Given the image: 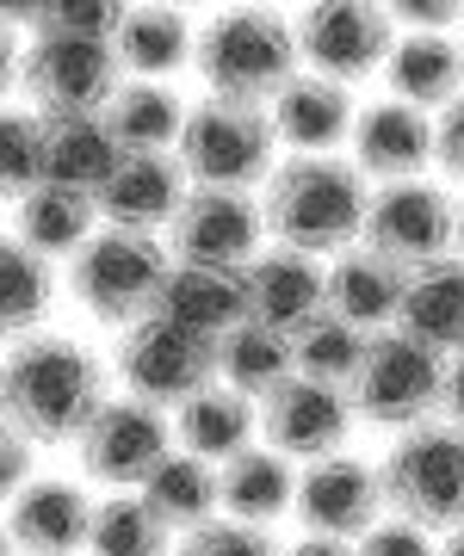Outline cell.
Returning <instances> with one entry per match:
<instances>
[{
    "label": "cell",
    "instance_id": "obj_1",
    "mask_svg": "<svg viewBox=\"0 0 464 556\" xmlns=\"http://www.w3.org/2000/svg\"><path fill=\"white\" fill-rule=\"evenodd\" d=\"M7 427L32 445H75L105 402V365L68 334H25L7 353Z\"/></svg>",
    "mask_w": 464,
    "mask_h": 556
},
{
    "label": "cell",
    "instance_id": "obj_2",
    "mask_svg": "<svg viewBox=\"0 0 464 556\" xmlns=\"http://www.w3.org/2000/svg\"><path fill=\"white\" fill-rule=\"evenodd\" d=\"M261 211H266V229L279 236V248L316 260V254H347V241L365 236L372 192H365V174L353 161L291 155L285 167H273Z\"/></svg>",
    "mask_w": 464,
    "mask_h": 556
},
{
    "label": "cell",
    "instance_id": "obj_3",
    "mask_svg": "<svg viewBox=\"0 0 464 556\" xmlns=\"http://www.w3.org/2000/svg\"><path fill=\"white\" fill-rule=\"evenodd\" d=\"M298 20L266 13V7H236L217 20L199 25V80L211 87V100H236V105H273L298 80Z\"/></svg>",
    "mask_w": 464,
    "mask_h": 556
},
{
    "label": "cell",
    "instance_id": "obj_4",
    "mask_svg": "<svg viewBox=\"0 0 464 556\" xmlns=\"http://www.w3.org/2000/svg\"><path fill=\"white\" fill-rule=\"evenodd\" d=\"M174 260L155 236H130V229H100L81 254L68 260V298L81 303L105 328H137L162 309V285Z\"/></svg>",
    "mask_w": 464,
    "mask_h": 556
},
{
    "label": "cell",
    "instance_id": "obj_5",
    "mask_svg": "<svg viewBox=\"0 0 464 556\" xmlns=\"http://www.w3.org/2000/svg\"><path fill=\"white\" fill-rule=\"evenodd\" d=\"M384 501L397 519L422 532H459L464 526V433L452 420H427L384 452Z\"/></svg>",
    "mask_w": 464,
    "mask_h": 556
},
{
    "label": "cell",
    "instance_id": "obj_6",
    "mask_svg": "<svg viewBox=\"0 0 464 556\" xmlns=\"http://www.w3.org/2000/svg\"><path fill=\"white\" fill-rule=\"evenodd\" d=\"M273 149H279V130H273V112L261 105H236V100H204L192 105L180 137V167L192 186H211V192H248L254 179H273Z\"/></svg>",
    "mask_w": 464,
    "mask_h": 556
},
{
    "label": "cell",
    "instance_id": "obj_7",
    "mask_svg": "<svg viewBox=\"0 0 464 556\" xmlns=\"http://www.w3.org/2000/svg\"><path fill=\"white\" fill-rule=\"evenodd\" d=\"M118 50L93 38H32L20 43V93L43 118H93L118 100Z\"/></svg>",
    "mask_w": 464,
    "mask_h": 556
},
{
    "label": "cell",
    "instance_id": "obj_8",
    "mask_svg": "<svg viewBox=\"0 0 464 556\" xmlns=\"http://www.w3.org/2000/svg\"><path fill=\"white\" fill-rule=\"evenodd\" d=\"M118 378L137 402H155V408H186L199 402L204 390H217V340H199L174 328V321L149 316L137 328L118 334Z\"/></svg>",
    "mask_w": 464,
    "mask_h": 556
},
{
    "label": "cell",
    "instance_id": "obj_9",
    "mask_svg": "<svg viewBox=\"0 0 464 556\" xmlns=\"http://www.w3.org/2000/svg\"><path fill=\"white\" fill-rule=\"evenodd\" d=\"M446 402V358L427 353L422 340H409L403 328L390 334H372V353H365V371L353 383V408H360L372 427H427Z\"/></svg>",
    "mask_w": 464,
    "mask_h": 556
},
{
    "label": "cell",
    "instance_id": "obj_10",
    "mask_svg": "<svg viewBox=\"0 0 464 556\" xmlns=\"http://www.w3.org/2000/svg\"><path fill=\"white\" fill-rule=\"evenodd\" d=\"M75 457H81V470L105 489H137L162 470L167 457H174V427L155 402H137V396H112L93 415L81 439H75Z\"/></svg>",
    "mask_w": 464,
    "mask_h": 556
},
{
    "label": "cell",
    "instance_id": "obj_11",
    "mask_svg": "<svg viewBox=\"0 0 464 556\" xmlns=\"http://www.w3.org/2000/svg\"><path fill=\"white\" fill-rule=\"evenodd\" d=\"M365 248L384 254L390 266H403V273H422L459 248V204L427 179L378 186L372 211H365Z\"/></svg>",
    "mask_w": 464,
    "mask_h": 556
},
{
    "label": "cell",
    "instance_id": "obj_12",
    "mask_svg": "<svg viewBox=\"0 0 464 556\" xmlns=\"http://www.w3.org/2000/svg\"><path fill=\"white\" fill-rule=\"evenodd\" d=\"M266 211L248 192H211L192 186L180 204V217L167 229V254L180 266H223V273H248L261 260Z\"/></svg>",
    "mask_w": 464,
    "mask_h": 556
},
{
    "label": "cell",
    "instance_id": "obj_13",
    "mask_svg": "<svg viewBox=\"0 0 464 556\" xmlns=\"http://www.w3.org/2000/svg\"><path fill=\"white\" fill-rule=\"evenodd\" d=\"M390 13L384 7H360V0H341V7H303L298 13V50L310 62V75H328L353 87V80L390 68V50H397V31H390Z\"/></svg>",
    "mask_w": 464,
    "mask_h": 556
},
{
    "label": "cell",
    "instance_id": "obj_14",
    "mask_svg": "<svg viewBox=\"0 0 464 556\" xmlns=\"http://www.w3.org/2000/svg\"><path fill=\"white\" fill-rule=\"evenodd\" d=\"M390 507L384 501V477L360 457H323L298 477V526L303 538H365L378 526V514Z\"/></svg>",
    "mask_w": 464,
    "mask_h": 556
},
{
    "label": "cell",
    "instance_id": "obj_15",
    "mask_svg": "<svg viewBox=\"0 0 464 556\" xmlns=\"http://www.w3.org/2000/svg\"><path fill=\"white\" fill-rule=\"evenodd\" d=\"M347 427H353V396L323 390V383H310V378H291L285 390H273L261 402L266 452H279V457H303V464L341 457Z\"/></svg>",
    "mask_w": 464,
    "mask_h": 556
},
{
    "label": "cell",
    "instance_id": "obj_16",
    "mask_svg": "<svg viewBox=\"0 0 464 556\" xmlns=\"http://www.w3.org/2000/svg\"><path fill=\"white\" fill-rule=\"evenodd\" d=\"M93 514L100 501H87L81 482L32 477V489L7 507V544L20 556H75L93 544Z\"/></svg>",
    "mask_w": 464,
    "mask_h": 556
},
{
    "label": "cell",
    "instance_id": "obj_17",
    "mask_svg": "<svg viewBox=\"0 0 464 556\" xmlns=\"http://www.w3.org/2000/svg\"><path fill=\"white\" fill-rule=\"evenodd\" d=\"M248 291V321H261L273 334L298 340L316 316H328V273L310 254H291V248H273L242 273Z\"/></svg>",
    "mask_w": 464,
    "mask_h": 556
},
{
    "label": "cell",
    "instance_id": "obj_18",
    "mask_svg": "<svg viewBox=\"0 0 464 556\" xmlns=\"http://www.w3.org/2000/svg\"><path fill=\"white\" fill-rule=\"evenodd\" d=\"M180 204H186V167H180V155H124L118 174L100 186L105 229H130V236L174 229Z\"/></svg>",
    "mask_w": 464,
    "mask_h": 556
},
{
    "label": "cell",
    "instance_id": "obj_19",
    "mask_svg": "<svg viewBox=\"0 0 464 556\" xmlns=\"http://www.w3.org/2000/svg\"><path fill=\"white\" fill-rule=\"evenodd\" d=\"M434 161V118L415 112L403 100H378L365 105L353 124V167L378 186H403L422 179V167Z\"/></svg>",
    "mask_w": 464,
    "mask_h": 556
},
{
    "label": "cell",
    "instance_id": "obj_20",
    "mask_svg": "<svg viewBox=\"0 0 464 556\" xmlns=\"http://www.w3.org/2000/svg\"><path fill=\"white\" fill-rule=\"evenodd\" d=\"M403 291H409V273L403 266H390L384 254L372 248H347L335 266H328V309L365 334H390L397 316H403Z\"/></svg>",
    "mask_w": 464,
    "mask_h": 556
},
{
    "label": "cell",
    "instance_id": "obj_21",
    "mask_svg": "<svg viewBox=\"0 0 464 556\" xmlns=\"http://www.w3.org/2000/svg\"><path fill=\"white\" fill-rule=\"evenodd\" d=\"M155 316L174 321V328H186V334H199V340L236 334V328L248 321L242 273H223V266H180V260H174Z\"/></svg>",
    "mask_w": 464,
    "mask_h": 556
},
{
    "label": "cell",
    "instance_id": "obj_22",
    "mask_svg": "<svg viewBox=\"0 0 464 556\" xmlns=\"http://www.w3.org/2000/svg\"><path fill=\"white\" fill-rule=\"evenodd\" d=\"M409 340H422L427 353L464 358V260L446 254L422 273H409L403 291V316H397Z\"/></svg>",
    "mask_w": 464,
    "mask_h": 556
},
{
    "label": "cell",
    "instance_id": "obj_23",
    "mask_svg": "<svg viewBox=\"0 0 464 556\" xmlns=\"http://www.w3.org/2000/svg\"><path fill=\"white\" fill-rule=\"evenodd\" d=\"M353 124H360L353 93L328 75H298L279 100H273V130H279V142H291L298 155H323V149L347 142Z\"/></svg>",
    "mask_w": 464,
    "mask_h": 556
},
{
    "label": "cell",
    "instance_id": "obj_24",
    "mask_svg": "<svg viewBox=\"0 0 464 556\" xmlns=\"http://www.w3.org/2000/svg\"><path fill=\"white\" fill-rule=\"evenodd\" d=\"M390 100L415 105V112H446V105L464 100V43L434 38V31H409L390 50Z\"/></svg>",
    "mask_w": 464,
    "mask_h": 556
},
{
    "label": "cell",
    "instance_id": "obj_25",
    "mask_svg": "<svg viewBox=\"0 0 464 556\" xmlns=\"http://www.w3.org/2000/svg\"><path fill=\"white\" fill-rule=\"evenodd\" d=\"M43 124H50V130H43V149H50L43 186H68V192L100 199V186L118 174V161H124L105 112H93V118H43Z\"/></svg>",
    "mask_w": 464,
    "mask_h": 556
},
{
    "label": "cell",
    "instance_id": "obj_26",
    "mask_svg": "<svg viewBox=\"0 0 464 556\" xmlns=\"http://www.w3.org/2000/svg\"><path fill=\"white\" fill-rule=\"evenodd\" d=\"M93 223H100V199L68 192V186H38V192H25L13 204V241H25L43 260H57V254L75 260L87 241L100 236Z\"/></svg>",
    "mask_w": 464,
    "mask_h": 556
},
{
    "label": "cell",
    "instance_id": "obj_27",
    "mask_svg": "<svg viewBox=\"0 0 464 556\" xmlns=\"http://www.w3.org/2000/svg\"><path fill=\"white\" fill-rule=\"evenodd\" d=\"M186 112L180 93L162 87V80H124L118 100L105 105V124H112V137H118L124 155H167V149H180L186 137Z\"/></svg>",
    "mask_w": 464,
    "mask_h": 556
},
{
    "label": "cell",
    "instance_id": "obj_28",
    "mask_svg": "<svg viewBox=\"0 0 464 556\" xmlns=\"http://www.w3.org/2000/svg\"><path fill=\"white\" fill-rule=\"evenodd\" d=\"M254 427H261V415H254V402L236 396L229 383H217V390H204L199 402H186L180 415H174V439H180L192 457H204V464H236V457L248 452V439H254Z\"/></svg>",
    "mask_w": 464,
    "mask_h": 556
},
{
    "label": "cell",
    "instance_id": "obj_29",
    "mask_svg": "<svg viewBox=\"0 0 464 556\" xmlns=\"http://www.w3.org/2000/svg\"><path fill=\"white\" fill-rule=\"evenodd\" d=\"M217 371H223V383H229L236 396L266 402L273 390H285V383L298 378V353H291L285 334H273V328H261V321H242L236 334L217 340Z\"/></svg>",
    "mask_w": 464,
    "mask_h": 556
},
{
    "label": "cell",
    "instance_id": "obj_30",
    "mask_svg": "<svg viewBox=\"0 0 464 556\" xmlns=\"http://www.w3.org/2000/svg\"><path fill=\"white\" fill-rule=\"evenodd\" d=\"M112 50H118V62L137 80H155V75H174V68H186V62L199 56V31L174 7H137V13H124Z\"/></svg>",
    "mask_w": 464,
    "mask_h": 556
},
{
    "label": "cell",
    "instance_id": "obj_31",
    "mask_svg": "<svg viewBox=\"0 0 464 556\" xmlns=\"http://www.w3.org/2000/svg\"><path fill=\"white\" fill-rule=\"evenodd\" d=\"M142 501H149L174 532L192 538V532H204L211 514L223 507V470L204 464V457H192V452H174L155 477L142 482Z\"/></svg>",
    "mask_w": 464,
    "mask_h": 556
},
{
    "label": "cell",
    "instance_id": "obj_32",
    "mask_svg": "<svg viewBox=\"0 0 464 556\" xmlns=\"http://www.w3.org/2000/svg\"><path fill=\"white\" fill-rule=\"evenodd\" d=\"M223 507L242 526H266L285 507H298V477H291V457L279 452H254L248 445L236 464H223Z\"/></svg>",
    "mask_w": 464,
    "mask_h": 556
},
{
    "label": "cell",
    "instance_id": "obj_33",
    "mask_svg": "<svg viewBox=\"0 0 464 556\" xmlns=\"http://www.w3.org/2000/svg\"><path fill=\"white\" fill-rule=\"evenodd\" d=\"M291 353H298V378L353 396V383H360V371H365V353H372V334L328 309V316H316L298 340H291Z\"/></svg>",
    "mask_w": 464,
    "mask_h": 556
},
{
    "label": "cell",
    "instance_id": "obj_34",
    "mask_svg": "<svg viewBox=\"0 0 464 556\" xmlns=\"http://www.w3.org/2000/svg\"><path fill=\"white\" fill-rule=\"evenodd\" d=\"M50 298H57L50 260L7 236V248H0V316H7V334L13 340L38 334V321L50 316Z\"/></svg>",
    "mask_w": 464,
    "mask_h": 556
},
{
    "label": "cell",
    "instance_id": "obj_35",
    "mask_svg": "<svg viewBox=\"0 0 464 556\" xmlns=\"http://www.w3.org/2000/svg\"><path fill=\"white\" fill-rule=\"evenodd\" d=\"M174 544V526H167L155 507L142 495H112L100 501V514H93V556H167Z\"/></svg>",
    "mask_w": 464,
    "mask_h": 556
},
{
    "label": "cell",
    "instance_id": "obj_36",
    "mask_svg": "<svg viewBox=\"0 0 464 556\" xmlns=\"http://www.w3.org/2000/svg\"><path fill=\"white\" fill-rule=\"evenodd\" d=\"M13 25H32V38H93V43H118L124 7L112 0H50V7H13Z\"/></svg>",
    "mask_w": 464,
    "mask_h": 556
},
{
    "label": "cell",
    "instance_id": "obj_37",
    "mask_svg": "<svg viewBox=\"0 0 464 556\" xmlns=\"http://www.w3.org/2000/svg\"><path fill=\"white\" fill-rule=\"evenodd\" d=\"M43 130H50L43 112H7V124H0V179H7L13 204L43 186V161H50Z\"/></svg>",
    "mask_w": 464,
    "mask_h": 556
},
{
    "label": "cell",
    "instance_id": "obj_38",
    "mask_svg": "<svg viewBox=\"0 0 464 556\" xmlns=\"http://www.w3.org/2000/svg\"><path fill=\"white\" fill-rule=\"evenodd\" d=\"M180 556H279V544L266 538V526H242V519H211L204 532L186 538Z\"/></svg>",
    "mask_w": 464,
    "mask_h": 556
},
{
    "label": "cell",
    "instance_id": "obj_39",
    "mask_svg": "<svg viewBox=\"0 0 464 556\" xmlns=\"http://www.w3.org/2000/svg\"><path fill=\"white\" fill-rule=\"evenodd\" d=\"M360 556H440V551H434V532H422V526H409V519H378V526L360 538Z\"/></svg>",
    "mask_w": 464,
    "mask_h": 556
},
{
    "label": "cell",
    "instance_id": "obj_40",
    "mask_svg": "<svg viewBox=\"0 0 464 556\" xmlns=\"http://www.w3.org/2000/svg\"><path fill=\"white\" fill-rule=\"evenodd\" d=\"M434 161L446 179H464V100L434 118Z\"/></svg>",
    "mask_w": 464,
    "mask_h": 556
},
{
    "label": "cell",
    "instance_id": "obj_41",
    "mask_svg": "<svg viewBox=\"0 0 464 556\" xmlns=\"http://www.w3.org/2000/svg\"><path fill=\"white\" fill-rule=\"evenodd\" d=\"M390 20H403V25H415V31H434V38H446V31L459 25V7H446V0H434V7H427V0H403Z\"/></svg>",
    "mask_w": 464,
    "mask_h": 556
},
{
    "label": "cell",
    "instance_id": "obj_42",
    "mask_svg": "<svg viewBox=\"0 0 464 556\" xmlns=\"http://www.w3.org/2000/svg\"><path fill=\"white\" fill-rule=\"evenodd\" d=\"M32 452H38V445H32L25 433H13V427H7V495H13V501L32 489V482H25V470H32Z\"/></svg>",
    "mask_w": 464,
    "mask_h": 556
},
{
    "label": "cell",
    "instance_id": "obj_43",
    "mask_svg": "<svg viewBox=\"0 0 464 556\" xmlns=\"http://www.w3.org/2000/svg\"><path fill=\"white\" fill-rule=\"evenodd\" d=\"M440 415L464 433V358H446V402H440Z\"/></svg>",
    "mask_w": 464,
    "mask_h": 556
},
{
    "label": "cell",
    "instance_id": "obj_44",
    "mask_svg": "<svg viewBox=\"0 0 464 556\" xmlns=\"http://www.w3.org/2000/svg\"><path fill=\"white\" fill-rule=\"evenodd\" d=\"M285 556H360V544H347V538H298Z\"/></svg>",
    "mask_w": 464,
    "mask_h": 556
},
{
    "label": "cell",
    "instance_id": "obj_45",
    "mask_svg": "<svg viewBox=\"0 0 464 556\" xmlns=\"http://www.w3.org/2000/svg\"><path fill=\"white\" fill-rule=\"evenodd\" d=\"M440 556H464V526H459V532H452V538L440 544Z\"/></svg>",
    "mask_w": 464,
    "mask_h": 556
},
{
    "label": "cell",
    "instance_id": "obj_46",
    "mask_svg": "<svg viewBox=\"0 0 464 556\" xmlns=\"http://www.w3.org/2000/svg\"><path fill=\"white\" fill-rule=\"evenodd\" d=\"M459 260H464V204H459Z\"/></svg>",
    "mask_w": 464,
    "mask_h": 556
}]
</instances>
